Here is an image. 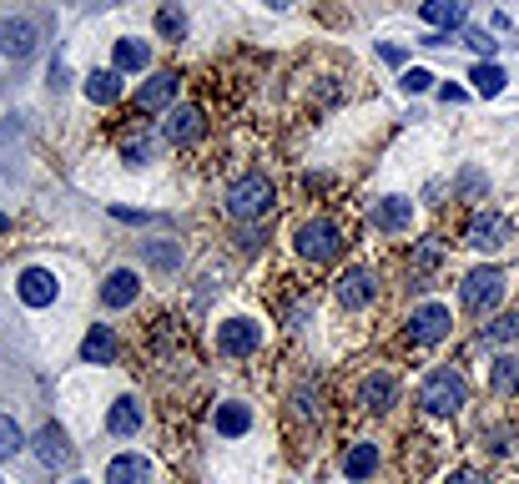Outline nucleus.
I'll return each mask as SVG.
<instances>
[{
  "label": "nucleus",
  "mask_w": 519,
  "mask_h": 484,
  "mask_svg": "<svg viewBox=\"0 0 519 484\" xmlns=\"http://www.w3.org/2000/svg\"><path fill=\"white\" fill-rule=\"evenodd\" d=\"M419 409H424V414H434V419H454V414L464 409V379H459L454 369L429 374V379H424V389H419Z\"/></svg>",
  "instance_id": "obj_1"
},
{
  "label": "nucleus",
  "mask_w": 519,
  "mask_h": 484,
  "mask_svg": "<svg viewBox=\"0 0 519 484\" xmlns=\"http://www.w3.org/2000/svg\"><path fill=\"white\" fill-rule=\"evenodd\" d=\"M293 248H298L308 263H328V258L343 253V232H338L328 217H313V222H303V227L293 232Z\"/></svg>",
  "instance_id": "obj_2"
},
{
  "label": "nucleus",
  "mask_w": 519,
  "mask_h": 484,
  "mask_svg": "<svg viewBox=\"0 0 519 484\" xmlns=\"http://www.w3.org/2000/svg\"><path fill=\"white\" fill-rule=\"evenodd\" d=\"M273 207V182L268 177H237L232 182V192H227V212L237 217V222H252V217H263Z\"/></svg>",
  "instance_id": "obj_3"
},
{
  "label": "nucleus",
  "mask_w": 519,
  "mask_h": 484,
  "mask_svg": "<svg viewBox=\"0 0 519 484\" xmlns=\"http://www.w3.org/2000/svg\"><path fill=\"white\" fill-rule=\"evenodd\" d=\"M504 288H509V278L499 268H474L464 278V308L469 313H494L504 303Z\"/></svg>",
  "instance_id": "obj_4"
},
{
  "label": "nucleus",
  "mask_w": 519,
  "mask_h": 484,
  "mask_svg": "<svg viewBox=\"0 0 519 484\" xmlns=\"http://www.w3.org/2000/svg\"><path fill=\"white\" fill-rule=\"evenodd\" d=\"M449 328H454V318H449V308H439V303H424V308H414V318H409V338H414L419 348L444 343Z\"/></svg>",
  "instance_id": "obj_5"
},
{
  "label": "nucleus",
  "mask_w": 519,
  "mask_h": 484,
  "mask_svg": "<svg viewBox=\"0 0 519 484\" xmlns=\"http://www.w3.org/2000/svg\"><path fill=\"white\" fill-rule=\"evenodd\" d=\"M257 343H263V328H257L252 318H227L222 333H217V348H222L227 358H252Z\"/></svg>",
  "instance_id": "obj_6"
},
{
  "label": "nucleus",
  "mask_w": 519,
  "mask_h": 484,
  "mask_svg": "<svg viewBox=\"0 0 519 484\" xmlns=\"http://www.w3.org/2000/svg\"><path fill=\"white\" fill-rule=\"evenodd\" d=\"M504 242H509V217H499V212H479V217L469 222V248L494 253V248H504Z\"/></svg>",
  "instance_id": "obj_7"
},
{
  "label": "nucleus",
  "mask_w": 519,
  "mask_h": 484,
  "mask_svg": "<svg viewBox=\"0 0 519 484\" xmlns=\"http://www.w3.org/2000/svg\"><path fill=\"white\" fill-rule=\"evenodd\" d=\"M36 459H41L46 469H71L76 449L66 444V429H61V424H46V429L36 434Z\"/></svg>",
  "instance_id": "obj_8"
},
{
  "label": "nucleus",
  "mask_w": 519,
  "mask_h": 484,
  "mask_svg": "<svg viewBox=\"0 0 519 484\" xmlns=\"http://www.w3.org/2000/svg\"><path fill=\"white\" fill-rule=\"evenodd\" d=\"M373 288H378V278H373L368 268H348V273L338 278V303L358 313V308H368V303H373Z\"/></svg>",
  "instance_id": "obj_9"
},
{
  "label": "nucleus",
  "mask_w": 519,
  "mask_h": 484,
  "mask_svg": "<svg viewBox=\"0 0 519 484\" xmlns=\"http://www.w3.org/2000/svg\"><path fill=\"white\" fill-rule=\"evenodd\" d=\"M16 293H21L26 308H51V298H56V278H51L46 268H26L21 283H16Z\"/></svg>",
  "instance_id": "obj_10"
},
{
  "label": "nucleus",
  "mask_w": 519,
  "mask_h": 484,
  "mask_svg": "<svg viewBox=\"0 0 519 484\" xmlns=\"http://www.w3.org/2000/svg\"><path fill=\"white\" fill-rule=\"evenodd\" d=\"M162 137L167 142H197L202 137V111L197 106H172L162 121Z\"/></svg>",
  "instance_id": "obj_11"
},
{
  "label": "nucleus",
  "mask_w": 519,
  "mask_h": 484,
  "mask_svg": "<svg viewBox=\"0 0 519 484\" xmlns=\"http://www.w3.org/2000/svg\"><path fill=\"white\" fill-rule=\"evenodd\" d=\"M419 16H424V26H434V31H454V26H464L469 6H464V0H424Z\"/></svg>",
  "instance_id": "obj_12"
},
{
  "label": "nucleus",
  "mask_w": 519,
  "mask_h": 484,
  "mask_svg": "<svg viewBox=\"0 0 519 484\" xmlns=\"http://www.w3.org/2000/svg\"><path fill=\"white\" fill-rule=\"evenodd\" d=\"M172 96H177V76H172V71H157V76L137 91V111H162V106H172Z\"/></svg>",
  "instance_id": "obj_13"
},
{
  "label": "nucleus",
  "mask_w": 519,
  "mask_h": 484,
  "mask_svg": "<svg viewBox=\"0 0 519 484\" xmlns=\"http://www.w3.org/2000/svg\"><path fill=\"white\" fill-rule=\"evenodd\" d=\"M147 479H152V464L137 454H116L106 464V484H147Z\"/></svg>",
  "instance_id": "obj_14"
},
{
  "label": "nucleus",
  "mask_w": 519,
  "mask_h": 484,
  "mask_svg": "<svg viewBox=\"0 0 519 484\" xmlns=\"http://www.w3.org/2000/svg\"><path fill=\"white\" fill-rule=\"evenodd\" d=\"M0 51L16 56V61H26V56L36 51V26H31V21H11V26H0Z\"/></svg>",
  "instance_id": "obj_15"
},
{
  "label": "nucleus",
  "mask_w": 519,
  "mask_h": 484,
  "mask_svg": "<svg viewBox=\"0 0 519 484\" xmlns=\"http://www.w3.org/2000/svg\"><path fill=\"white\" fill-rule=\"evenodd\" d=\"M137 288H142V283H137L132 268H116V273L106 278V288H101V303H106V308H126V303L137 298Z\"/></svg>",
  "instance_id": "obj_16"
},
{
  "label": "nucleus",
  "mask_w": 519,
  "mask_h": 484,
  "mask_svg": "<svg viewBox=\"0 0 519 484\" xmlns=\"http://www.w3.org/2000/svg\"><path fill=\"white\" fill-rule=\"evenodd\" d=\"M106 429L121 434V439H126V434H137V429H142V404H137V399H116L111 414H106Z\"/></svg>",
  "instance_id": "obj_17"
},
{
  "label": "nucleus",
  "mask_w": 519,
  "mask_h": 484,
  "mask_svg": "<svg viewBox=\"0 0 519 484\" xmlns=\"http://www.w3.org/2000/svg\"><path fill=\"white\" fill-rule=\"evenodd\" d=\"M373 222H378L383 232H404V227L414 222V202H404V197H388V202L373 212Z\"/></svg>",
  "instance_id": "obj_18"
},
{
  "label": "nucleus",
  "mask_w": 519,
  "mask_h": 484,
  "mask_svg": "<svg viewBox=\"0 0 519 484\" xmlns=\"http://www.w3.org/2000/svg\"><path fill=\"white\" fill-rule=\"evenodd\" d=\"M81 353H86V363H111V358H116V338H111V328H106V323H91Z\"/></svg>",
  "instance_id": "obj_19"
},
{
  "label": "nucleus",
  "mask_w": 519,
  "mask_h": 484,
  "mask_svg": "<svg viewBox=\"0 0 519 484\" xmlns=\"http://www.w3.org/2000/svg\"><path fill=\"white\" fill-rule=\"evenodd\" d=\"M86 96H91L96 106H111V101L121 96V76H116V71H91V76H86Z\"/></svg>",
  "instance_id": "obj_20"
},
{
  "label": "nucleus",
  "mask_w": 519,
  "mask_h": 484,
  "mask_svg": "<svg viewBox=\"0 0 519 484\" xmlns=\"http://www.w3.org/2000/svg\"><path fill=\"white\" fill-rule=\"evenodd\" d=\"M247 429H252V409H247V404H222V409H217V434L237 439V434H247Z\"/></svg>",
  "instance_id": "obj_21"
},
{
  "label": "nucleus",
  "mask_w": 519,
  "mask_h": 484,
  "mask_svg": "<svg viewBox=\"0 0 519 484\" xmlns=\"http://www.w3.org/2000/svg\"><path fill=\"white\" fill-rule=\"evenodd\" d=\"M373 469H378V449H373V444H353V449L343 454V474H348V479H368Z\"/></svg>",
  "instance_id": "obj_22"
},
{
  "label": "nucleus",
  "mask_w": 519,
  "mask_h": 484,
  "mask_svg": "<svg viewBox=\"0 0 519 484\" xmlns=\"http://www.w3.org/2000/svg\"><path fill=\"white\" fill-rule=\"evenodd\" d=\"M489 389L504 399V394H519V358H499L494 374H489Z\"/></svg>",
  "instance_id": "obj_23"
},
{
  "label": "nucleus",
  "mask_w": 519,
  "mask_h": 484,
  "mask_svg": "<svg viewBox=\"0 0 519 484\" xmlns=\"http://www.w3.org/2000/svg\"><path fill=\"white\" fill-rule=\"evenodd\" d=\"M152 61L147 41H116V71H142Z\"/></svg>",
  "instance_id": "obj_24"
},
{
  "label": "nucleus",
  "mask_w": 519,
  "mask_h": 484,
  "mask_svg": "<svg viewBox=\"0 0 519 484\" xmlns=\"http://www.w3.org/2000/svg\"><path fill=\"white\" fill-rule=\"evenodd\" d=\"M363 404H368V409H388V404H394V379H388V374H373V379L363 384Z\"/></svg>",
  "instance_id": "obj_25"
},
{
  "label": "nucleus",
  "mask_w": 519,
  "mask_h": 484,
  "mask_svg": "<svg viewBox=\"0 0 519 484\" xmlns=\"http://www.w3.org/2000/svg\"><path fill=\"white\" fill-rule=\"evenodd\" d=\"M484 338L489 343H519V313H504V318L484 323Z\"/></svg>",
  "instance_id": "obj_26"
},
{
  "label": "nucleus",
  "mask_w": 519,
  "mask_h": 484,
  "mask_svg": "<svg viewBox=\"0 0 519 484\" xmlns=\"http://www.w3.org/2000/svg\"><path fill=\"white\" fill-rule=\"evenodd\" d=\"M469 81H474L479 96H499V91H504V71H499V66H474Z\"/></svg>",
  "instance_id": "obj_27"
},
{
  "label": "nucleus",
  "mask_w": 519,
  "mask_h": 484,
  "mask_svg": "<svg viewBox=\"0 0 519 484\" xmlns=\"http://www.w3.org/2000/svg\"><path fill=\"white\" fill-rule=\"evenodd\" d=\"M21 444H26V439H21V424H16L11 414H0V459H11Z\"/></svg>",
  "instance_id": "obj_28"
},
{
  "label": "nucleus",
  "mask_w": 519,
  "mask_h": 484,
  "mask_svg": "<svg viewBox=\"0 0 519 484\" xmlns=\"http://www.w3.org/2000/svg\"><path fill=\"white\" fill-rule=\"evenodd\" d=\"M157 31L177 41V36H187V16H182L177 6H162V11H157Z\"/></svg>",
  "instance_id": "obj_29"
},
{
  "label": "nucleus",
  "mask_w": 519,
  "mask_h": 484,
  "mask_svg": "<svg viewBox=\"0 0 519 484\" xmlns=\"http://www.w3.org/2000/svg\"><path fill=\"white\" fill-rule=\"evenodd\" d=\"M399 86H404L409 96H419V91H429V86H434V76H429L424 66H414V71H404V76H399Z\"/></svg>",
  "instance_id": "obj_30"
},
{
  "label": "nucleus",
  "mask_w": 519,
  "mask_h": 484,
  "mask_svg": "<svg viewBox=\"0 0 519 484\" xmlns=\"http://www.w3.org/2000/svg\"><path fill=\"white\" fill-rule=\"evenodd\" d=\"M177 248H167V242H152V263H162V268H177Z\"/></svg>",
  "instance_id": "obj_31"
},
{
  "label": "nucleus",
  "mask_w": 519,
  "mask_h": 484,
  "mask_svg": "<svg viewBox=\"0 0 519 484\" xmlns=\"http://www.w3.org/2000/svg\"><path fill=\"white\" fill-rule=\"evenodd\" d=\"M439 253H444L439 242H424V248H419V258H414V268H434V263H439Z\"/></svg>",
  "instance_id": "obj_32"
},
{
  "label": "nucleus",
  "mask_w": 519,
  "mask_h": 484,
  "mask_svg": "<svg viewBox=\"0 0 519 484\" xmlns=\"http://www.w3.org/2000/svg\"><path fill=\"white\" fill-rule=\"evenodd\" d=\"M444 484H484V479H479V474H474V469H454V474H449V479H444Z\"/></svg>",
  "instance_id": "obj_33"
},
{
  "label": "nucleus",
  "mask_w": 519,
  "mask_h": 484,
  "mask_svg": "<svg viewBox=\"0 0 519 484\" xmlns=\"http://www.w3.org/2000/svg\"><path fill=\"white\" fill-rule=\"evenodd\" d=\"M147 152H152L147 142H126V162H147Z\"/></svg>",
  "instance_id": "obj_34"
},
{
  "label": "nucleus",
  "mask_w": 519,
  "mask_h": 484,
  "mask_svg": "<svg viewBox=\"0 0 519 484\" xmlns=\"http://www.w3.org/2000/svg\"><path fill=\"white\" fill-rule=\"evenodd\" d=\"M464 41H469V46H474V51H494V41H489V36H484V31H469V36H464Z\"/></svg>",
  "instance_id": "obj_35"
},
{
  "label": "nucleus",
  "mask_w": 519,
  "mask_h": 484,
  "mask_svg": "<svg viewBox=\"0 0 519 484\" xmlns=\"http://www.w3.org/2000/svg\"><path fill=\"white\" fill-rule=\"evenodd\" d=\"M268 6H273V11H288V6H293V0H268Z\"/></svg>",
  "instance_id": "obj_36"
},
{
  "label": "nucleus",
  "mask_w": 519,
  "mask_h": 484,
  "mask_svg": "<svg viewBox=\"0 0 519 484\" xmlns=\"http://www.w3.org/2000/svg\"><path fill=\"white\" fill-rule=\"evenodd\" d=\"M0 232H6V212H0Z\"/></svg>",
  "instance_id": "obj_37"
},
{
  "label": "nucleus",
  "mask_w": 519,
  "mask_h": 484,
  "mask_svg": "<svg viewBox=\"0 0 519 484\" xmlns=\"http://www.w3.org/2000/svg\"><path fill=\"white\" fill-rule=\"evenodd\" d=\"M76 484H81V479H76Z\"/></svg>",
  "instance_id": "obj_38"
}]
</instances>
